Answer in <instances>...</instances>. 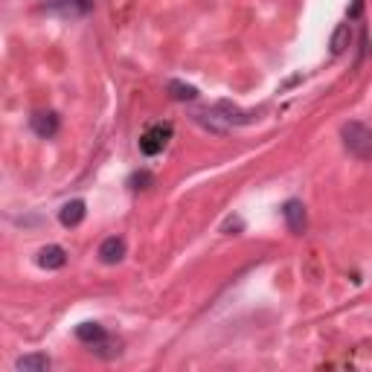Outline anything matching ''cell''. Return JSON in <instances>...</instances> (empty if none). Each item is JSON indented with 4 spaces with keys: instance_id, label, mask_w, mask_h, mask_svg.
I'll list each match as a JSON object with an SVG mask.
<instances>
[{
    "instance_id": "cell-1",
    "label": "cell",
    "mask_w": 372,
    "mask_h": 372,
    "mask_svg": "<svg viewBox=\"0 0 372 372\" xmlns=\"http://www.w3.org/2000/svg\"><path fill=\"white\" fill-rule=\"evenodd\" d=\"M340 137H343V146L352 158L358 160H372V128L366 123H358L352 120L340 128Z\"/></svg>"
},
{
    "instance_id": "cell-2",
    "label": "cell",
    "mask_w": 372,
    "mask_h": 372,
    "mask_svg": "<svg viewBox=\"0 0 372 372\" xmlns=\"http://www.w3.org/2000/svg\"><path fill=\"white\" fill-rule=\"evenodd\" d=\"M169 137H172V125H151L140 137V151L149 154V158H154V154L163 151V146L169 143Z\"/></svg>"
},
{
    "instance_id": "cell-3",
    "label": "cell",
    "mask_w": 372,
    "mask_h": 372,
    "mask_svg": "<svg viewBox=\"0 0 372 372\" xmlns=\"http://www.w3.org/2000/svg\"><path fill=\"white\" fill-rule=\"evenodd\" d=\"M29 128H32V134L41 137V140H50V137H55V131H58V116L53 111H38L29 120Z\"/></svg>"
},
{
    "instance_id": "cell-4",
    "label": "cell",
    "mask_w": 372,
    "mask_h": 372,
    "mask_svg": "<svg viewBox=\"0 0 372 372\" xmlns=\"http://www.w3.org/2000/svg\"><path fill=\"white\" fill-rule=\"evenodd\" d=\"M282 215H285V224H288L291 233H297V236H300V233L305 230V207H303V201H297V198L285 201Z\"/></svg>"
},
{
    "instance_id": "cell-5",
    "label": "cell",
    "mask_w": 372,
    "mask_h": 372,
    "mask_svg": "<svg viewBox=\"0 0 372 372\" xmlns=\"http://www.w3.org/2000/svg\"><path fill=\"white\" fill-rule=\"evenodd\" d=\"M67 262V253L64 247H58V244H47L38 250V265H41L44 270H58V268H64Z\"/></svg>"
},
{
    "instance_id": "cell-6",
    "label": "cell",
    "mask_w": 372,
    "mask_h": 372,
    "mask_svg": "<svg viewBox=\"0 0 372 372\" xmlns=\"http://www.w3.org/2000/svg\"><path fill=\"white\" fill-rule=\"evenodd\" d=\"M123 256H125V242H123L120 236H111V239H105V242L99 244V259H102L105 265L123 262Z\"/></svg>"
},
{
    "instance_id": "cell-7",
    "label": "cell",
    "mask_w": 372,
    "mask_h": 372,
    "mask_svg": "<svg viewBox=\"0 0 372 372\" xmlns=\"http://www.w3.org/2000/svg\"><path fill=\"white\" fill-rule=\"evenodd\" d=\"M85 201H67L64 207H62V212H58V221H62L64 227H79L82 221H85Z\"/></svg>"
},
{
    "instance_id": "cell-8",
    "label": "cell",
    "mask_w": 372,
    "mask_h": 372,
    "mask_svg": "<svg viewBox=\"0 0 372 372\" xmlns=\"http://www.w3.org/2000/svg\"><path fill=\"white\" fill-rule=\"evenodd\" d=\"M166 90L172 99H178V102H192V99H198V88H192V85H184L178 79H169L166 82Z\"/></svg>"
},
{
    "instance_id": "cell-9",
    "label": "cell",
    "mask_w": 372,
    "mask_h": 372,
    "mask_svg": "<svg viewBox=\"0 0 372 372\" xmlns=\"http://www.w3.org/2000/svg\"><path fill=\"white\" fill-rule=\"evenodd\" d=\"M50 9L62 15H85L90 9V0H50Z\"/></svg>"
},
{
    "instance_id": "cell-10",
    "label": "cell",
    "mask_w": 372,
    "mask_h": 372,
    "mask_svg": "<svg viewBox=\"0 0 372 372\" xmlns=\"http://www.w3.org/2000/svg\"><path fill=\"white\" fill-rule=\"evenodd\" d=\"M50 369V358L47 355H24L18 358V372H47Z\"/></svg>"
},
{
    "instance_id": "cell-11",
    "label": "cell",
    "mask_w": 372,
    "mask_h": 372,
    "mask_svg": "<svg viewBox=\"0 0 372 372\" xmlns=\"http://www.w3.org/2000/svg\"><path fill=\"white\" fill-rule=\"evenodd\" d=\"M76 338L82 343H99V340H105V329L99 323H82L76 329Z\"/></svg>"
},
{
    "instance_id": "cell-12",
    "label": "cell",
    "mask_w": 372,
    "mask_h": 372,
    "mask_svg": "<svg viewBox=\"0 0 372 372\" xmlns=\"http://www.w3.org/2000/svg\"><path fill=\"white\" fill-rule=\"evenodd\" d=\"M352 41V27L349 24H338L335 35H331V55H340Z\"/></svg>"
},
{
    "instance_id": "cell-13",
    "label": "cell",
    "mask_w": 372,
    "mask_h": 372,
    "mask_svg": "<svg viewBox=\"0 0 372 372\" xmlns=\"http://www.w3.org/2000/svg\"><path fill=\"white\" fill-rule=\"evenodd\" d=\"M242 227H244V221H242V219H227L221 230H224V233H227V236H230V230H242Z\"/></svg>"
}]
</instances>
